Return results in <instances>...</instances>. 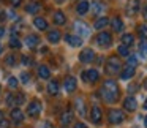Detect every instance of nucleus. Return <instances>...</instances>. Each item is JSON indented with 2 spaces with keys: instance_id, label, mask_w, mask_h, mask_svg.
Here are the masks:
<instances>
[{
  "instance_id": "obj_36",
  "label": "nucleus",
  "mask_w": 147,
  "mask_h": 128,
  "mask_svg": "<svg viewBox=\"0 0 147 128\" xmlns=\"http://www.w3.org/2000/svg\"><path fill=\"white\" fill-rule=\"evenodd\" d=\"M21 79H22V82H24V84H27V82L30 81V74L27 73V71H26V73L22 71V74H21Z\"/></svg>"
},
{
  "instance_id": "obj_4",
  "label": "nucleus",
  "mask_w": 147,
  "mask_h": 128,
  "mask_svg": "<svg viewBox=\"0 0 147 128\" xmlns=\"http://www.w3.org/2000/svg\"><path fill=\"white\" fill-rule=\"evenodd\" d=\"M40 112H41V103L33 100V101L27 106V114H29L30 117H36V115H40Z\"/></svg>"
},
{
  "instance_id": "obj_52",
  "label": "nucleus",
  "mask_w": 147,
  "mask_h": 128,
  "mask_svg": "<svg viewBox=\"0 0 147 128\" xmlns=\"http://www.w3.org/2000/svg\"><path fill=\"white\" fill-rule=\"evenodd\" d=\"M57 2H62V0H57Z\"/></svg>"
},
{
  "instance_id": "obj_16",
  "label": "nucleus",
  "mask_w": 147,
  "mask_h": 128,
  "mask_svg": "<svg viewBox=\"0 0 147 128\" xmlns=\"http://www.w3.org/2000/svg\"><path fill=\"white\" fill-rule=\"evenodd\" d=\"M33 26L36 27V30H48V22H46L45 18H35Z\"/></svg>"
},
{
  "instance_id": "obj_19",
  "label": "nucleus",
  "mask_w": 147,
  "mask_h": 128,
  "mask_svg": "<svg viewBox=\"0 0 147 128\" xmlns=\"http://www.w3.org/2000/svg\"><path fill=\"white\" fill-rule=\"evenodd\" d=\"M38 43H40V38L36 35H29L26 38V44L29 46L30 49H33V48H36L38 46Z\"/></svg>"
},
{
  "instance_id": "obj_15",
  "label": "nucleus",
  "mask_w": 147,
  "mask_h": 128,
  "mask_svg": "<svg viewBox=\"0 0 147 128\" xmlns=\"http://www.w3.org/2000/svg\"><path fill=\"white\" fill-rule=\"evenodd\" d=\"M134 68L133 67H127V68H123L122 70V73H120V79H123V81H127V79H131V77L134 76Z\"/></svg>"
},
{
  "instance_id": "obj_31",
  "label": "nucleus",
  "mask_w": 147,
  "mask_h": 128,
  "mask_svg": "<svg viewBox=\"0 0 147 128\" xmlns=\"http://www.w3.org/2000/svg\"><path fill=\"white\" fill-rule=\"evenodd\" d=\"M138 33H139V36L142 40L147 38V26H139L138 27Z\"/></svg>"
},
{
  "instance_id": "obj_29",
  "label": "nucleus",
  "mask_w": 147,
  "mask_h": 128,
  "mask_svg": "<svg viewBox=\"0 0 147 128\" xmlns=\"http://www.w3.org/2000/svg\"><path fill=\"white\" fill-rule=\"evenodd\" d=\"M21 46H22L21 40L18 38V36H11V38H10V48H13V49H19Z\"/></svg>"
},
{
  "instance_id": "obj_9",
  "label": "nucleus",
  "mask_w": 147,
  "mask_h": 128,
  "mask_svg": "<svg viewBox=\"0 0 147 128\" xmlns=\"http://www.w3.org/2000/svg\"><path fill=\"white\" fill-rule=\"evenodd\" d=\"M123 108L127 109V111H130V112L136 111V108H138L136 98H133V96H128V98H125V100H123Z\"/></svg>"
},
{
  "instance_id": "obj_12",
  "label": "nucleus",
  "mask_w": 147,
  "mask_h": 128,
  "mask_svg": "<svg viewBox=\"0 0 147 128\" xmlns=\"http://www.w3.org/2000/svg\"><path fill=\"white\" fill-rule=\"evenodd\" d=\"M11 120H13L14 123H21V122L24 120V112L21 111L19 108H13L11 109Z\"/></svg>"
},
{
  "instance_id": "obj_18",
  "label": "nucleus",
  "mask_w": 147,
  "mask_h": 128,
  "mask_svg": "<svg viewBox=\"0 0 147 128\" xmlns=\"http://www.w3.org/2000/svg\"><path fill=\"white\" fill-rule=\"evenodd\" d=\"M111 26H112V30H114V32H122V30H123V22H122L120 18H112Z\"/></svg>"
},
{
  "instance_id": "obj_39",
  "label": "nucleus",
  "mask_w": 147,
  "mask_h": 128,
  "mask_svg": "<svg viewBox=\"0 0 147 128\" xmlns=\"http://www.w3.org/2000/svg\"><path fill=\"white\" fill-rule=\"evenodd\" d=\"M139 51H141V54H142V55H147V43H141Z\"/></svg>"
},
{
  "instance_id": "obj_44",
  "label": "nucleus",
  "mask_w": 147,
  "mask_h": 128,
  "mask_svg": "<svg viewBox=\"0 0 147 128\" xmlns=\"http://www.w3.org/2000/svg\"><path fill=\"white\" fill-rule=\"evenodd\" d=\"M7 18H5V11H0V21H5Z\"/></svg>"
},
{
  "instance_id": "obj_46",
  "label": "nucleus",
  "mask_w": 147,
  "mask_h": 128,
  "mask_svg": "<svg viewBox=\"0 0 147 128\" xmlns=\"http://www.w3.org/2000/svg\"><path fill=\"white\" fill-rule=\"evenodd\" d=\"M144 18H146V19H147V7L144 8Z\"/></svg>"
},
{
  "instance_id": "obj_1",
  "label": "nucleus",
  "mask_w": 147,
  "mask_h": 128,
  "mask_svg": "<svg viewBox=\"0 0 147 128\" xmlns=\"http://www.w3.org/2000/svg\"><path fill=\"white\" fill-rule=\"evenodd\" d=\"M101 96L105 98V101L108 103H114L119 98V87L115 81H106L105 86L101 89Z\"/></svg>"
},
{
  "instance_id": "obj_51",
  "label": "nucleus",
  "mask_w": 147,
  "mask_h": 128,
  "mask_svg": "<svg viewBox=\"0 0 147 128\" xmlns=\"http://www.w3.org/2000/svg\"><path fill=\"white\" fill-rule=\"evenodd\" d=\"M0 52H2V46H0Z\"/></svg>"
},
{
  "instance_id": "obj_47",
  "label": "nucleus",
  "mask_w": 147,
  "mask_h": 128,
  "mask_svg": "<svg viewBox=\"0 0 147 128\" xmlns=\"http://www.w3.org/2000/svg\"><path fill=\"white\" fill-rule=\"evenodd\" d=\"M144 125H146V128H147V115L144 117Z\"/></svg>"
},
{
  "instance_id": "obj_11",
  "label": "nucleus",
  "mask_w": 147,
  "mask_h": 128,
  "mask_svg": "<svg viewBox=\"0 0 147 128\" xmlns=\"http://www.w3.org/2000/svg\"><path fill=\"white\" fill-rule=\"evenodd\" d=\"M63 87H65L67 92H74V90H76V77L68 76L67 79L63 81Z\"/></svg>"
},
{
  "instance_id": "obj_2",
  "label": "nucleus",
  "mask_w": 147,
  "mask_h": 128,
  "mask_svg": "<svg viewBox=\"0 0 147 128\" xmlns=\"http://www.w3.org/2000/svg\"><path fill=\"white\" fill-rule=\"evenodd\" d=\"M120 70H122V63L115 55H112L106 60V73L108 74H117Z\"/></svg>"
},
{
  "instance_id": "obj_22",
  "label": "nucleus",
  "mask_w": 147,
  "mask_h": 128,
  "mask_svg": "<svg viewBox=\"0 0 147 128\" xmlns=\"http://www.w3.org/2000/svg\"><path fill=\"white\" fill-rule=\"evenodd\" d=\"M54 22L57 24V26H63V24L67 22V18H65V14L62 13V11H55L54 13Z\"/></svg>"
},
{
  "instance_id": "obj_23",
  "label": "nucleus",
  "mask_w": 147,
  "mask_h": 128,
  "mask_svg": "<svg viewBox=\"0 0 147 128\" xmlns=\"http://www.w3.org/2000/svg\"><path fill=\"white\" fill-rule=\"evenodd\" d=\"M108 24H109V19H108V18H98V19L95 21V24H93V27H95L96 30H100V29H105Z\"/></svg>"
},
{
  "instance_id": "obj_24",
  "label": "nucleus",
  "mask_w": 147,
  "mask_h": 128,
  "mask_svg": "<svg viewBox=\"0 0 147 128\" xmlns=\"http://www.w3.org/2000/svg\"><path fill=\"white\" fill-rule=\"evenodd\" d=\"M48 40H49V43H59V40H60V32H59V30H49Z\"/></svg>"
},
{
  "instance_id": "obj_6",
  "label": "nucleus",
  "mask_w": 147,
  "mask_h": 128,
  "mask_svg": "<svg viewBox=\"0 0 147 128\" xmlns=\"http://www.w3.org/2000/svg\"><path fill=\"white\" fill-rule=\"evenodd\" d=\"M98 77H100L98 71L93 70V68H92V70H89V71H82V79L86 81V82H96Z\"/></svg>"
},
{
  "instance_id": "obj_37",
  "label": "nucleus",
  "mask_w": 147,
  "mask_h": 128,
  "mask_svg": "<svg viewBox=\"0 0 147 128\" xmlns=\"http://www.w3.org/2000/svg\"><path fill=\"white\" fill-rule=\"evenodd\" d=\"M21 60H22V63H24V65H32V63H33L32 59H30L29 55H22V59H21Z\"/></svg>"
},
{
  "instance_id": "obj_10",
  "label": "nucleus",
  "mask_w": 147,
  "mask_h": 128,
  "mask_svg": "<svg viewBox=\"0 0 147 128\" xmlns=\"http://www.w3.org/2000/svg\"><path fill=\"white\" fill-rule=\"evenodd\" d=\"M101 117H103V112H101V109H100V106H93L92 112H90L92 122L93 123H100V122H101Z\"/></svg>"
},
{
  "instance_id": "obj_25",
  "label": "nucleus",
  "mask_w": 147,
  "mask_h": 128,
  "mask_svg": "<svg viewBox=\"0 0 147 128\" xmlns=\"http://www.w3.org/2000/svg\"><path fill=\"white\" fill-rule=\"evenodd\" d=\"M38 74H40V77H43V79H49V76H51V70H49L46 65H41V67L38 68Z\"/></svg>"
},
{
  "instance_id": "obj_27",
  "label": "nucleus",
  "mask_w": 147,
  "mask_h": 128,
  "mask_svg": "<svg viewBox=\"0 0 147 128\" xmlns=\"http://www.w3.org/2000/svg\"><path fill=\"white\" fill-rule=\"evenodd\" d=\"M40 10H41V5H40V3H29V5L26 7V11H27V13H33V14L38 13Z\"/></svg>"
},
{
  "instance_id": "obj_42",
  "label": "nucleus",
  "mask_w": 147,
  "mask_h": 128,
  "mask_svg": "<svg viewBox=\"0 0 147 128\" xmlns=\"http://www.w3.org/2000/svg\"><path fill=\"white\" fill-rule=\"evenodd\" d=\"M93 5H95V13H98V11H101V3H100V2H95V3H93Z\"/></svg>"
},
{
  "instance_id": "obj_5",
  "label": "nucleus",
  "mask_w": 147,
  "mask_h": 128,
  "mask_svg": "<svg viewBox=\"0 0 147 128\" xmlns=\"http://www.w3.org/2000/svg\"><path fill=\"white\" fill-rule=\"evenodd\" d=\"M95 59V52H93V49L87 48V49H82L79 54V60L82 62V63H90V62Z\"/></svg>"
},
{
  "instance_id": "obj_8",
  "label": "nucleus",
  "mask_w": 147,
  "mask_h": 128,
  "mask_svg": "<svg viewBox=\"0 0 147 128\" xmlns=\"http://www.w3.org/2000/svg\"><path fill=\"white\" fill-rule=\"evenodd\" d=\"M139 0H130L128 2V7H127V13L130 14V16H134V14H138V11H139Z\"/></svg>"
},
{
  "instance_id": "obj_3",
  "label": "nucleus",
  "mask_w": 147,
  "mask_h": 128,
  "mask_svg": "<svg viewBox=\"0 0 147 128\" xmlns=\"http://www.w3.org/2000/svg\"><path fill=\"white\" fill-rule=\"evenodd\" d=\"M108 119H109V123L119 125V123H122V122H123L125 114L122 111H119V109H111V111H109V114H108Z\"/></svg>"
},
{
  "instance_id": "obj_48",
  "label": "nucleus",
  "mask_w": 147,
  "mask_h": 128,
  "mask_svg": "<svg viewBox=\"0 0 147 128\" xmlns=\"http://www.w3.org/2000/svg\"><path fill=\"white\" fill-rule=\"evenodd\" d=\"M2 119H3V112L0 111V120H2Z\"/></svg>"
},
{
  "instance_id": "obj_50",
  "label": "nucleus",
  "mask_w": 147,
  "mask_h": 128,
  "mask_svg": "<svg viewBox=\"0 0 147 128\" xmlns=\"http://www.w3.org/2000/svg\"><path fill=\"white\" fill-rule=\"evenodd\" d=\"M144 108L147 109V98H146V101H144Z\"/></svg>"
},
{
  "instance_id": "obj_21",
  "label": "nucleus",
  "mask_w": 147,
  "mask_h": 128,
  "mask_svg": "<svg viewBox=\"0 0 147 128\" xmlns=\"http://www.w3.org/2000/svg\"><path fill=\"white\" fill-rule=\"evenodd\" d=\"M48 92H49V95H52V96L57 95V93H59V82H57V81H49Z\"/></svg>"
},
{
  "instance_id": "obj_28",
  "label": "nucleus",
  "mask_w": 147,
  "mask_h": 128,
  "mask_svg": "<svg viewBox=\"0 0 147 128\" xmlns=\"http://www.w3.org/2000/svg\"><path fill=\"white\" fill-rule=\"evenodd\" d=\"M133 41H134V36L131 35V33H125L123 36H122V43H123V46H131L133 44Z\"/></svg>"
},
{
  "instance_id": "obj_30",
  "label": "nucleus",
  "mask_w": 147,
  "mask_h": 128,
  "mask_svg": "<svg viewBox=\"0 0 147 128\" xmlns=\"http://www.w3.org/2000/svg\"><path fill=\"white\" fill-rule=\"evenodd\" d=\"M117 52L122 55V57H128V55H130V51H128V48H127V46H123V44L117 48Z\"/></svg>"
},
{
  "instance_id": "obj_38",
  "label": "nucleus",
  "mask_w": 147,
  "mask_h": 128,
  "mask_svg": "<svg viewBox=\"0 0 147 128\" xmlns=\"http://www.w3.org/2000/svg\"><path fill=\"white\" fill-rule=\"evenodd\" d=\"M5 62H7V65H14L16 63V59H14V55H8V57L5 59Z\"/></svg>"
},
{
  "instance_id": "obj_43",
  "label": "nucleus",
  "mask_w": 147,
  "mask_h": 128,
  "mask_svg": "<svg viewBox=\"0 0 147 128\" xmlns=\"http://www.w3.org/2000/svg\"><path fill=\"white\" fill-rule=\"evenodd\" d=\"M73 128H87V125L86 123H82V122H78V123H74V127Z\"/></svg>"
},
{
  "instance_id": "obj_17",
  "label": "nucleus",
  "mask_w": 147,
  "mask_h": 128,
  "mask_svg": "<svg viewBox=\"0 0 147 128\" xmlns=\"http://www.w3.org/2000/svg\"><path fill=\"white\" fill-rule=\"evenodd\" d=\"M89 8H90L89 2H87V0H81L79 3H78V7H76V11L79 14H86L87 11H89Z\"/></svg>"
},
{
  "instance_id": "obj_13",
  "label": "nucleus",
  "mask_w": 147,
  "mask_h": 128,
  "mask_svg": "<svg viewBox=\"0 0 147 128\" xmlns=\"http://www.w3.org/2000/svg\"><path fill=\"white\" fill-rule=\"evenodd\" d=\"M71 120H73V112L65 111L63 114H62V117H60V125L62 127H68V125L71 123Z\"/></svg>"
},
{
  "instance_id": "obj_41",
  "label": "nucleus",
  "mask_w": 147,
  "mask_h": 128,
  "mask_svg": "<svg viewBox=\"0 0 147 128\" xmlns=\"http://www.w3.org/2000/svg\"><path fill=\"white\" fill-rule=\"evenodd\" d=\"M10 3L13 5L14 8H18V7H21V5H22V0H10Z\"/></svg>"
},
{
  "instance_id": "obj_34",
  "label": "nucleus",
  "mask_w": 147,
  "mask_h": 128,
  "mask_svg": "<svg viewBox=\"0 0 147 128\" xmlns=\"http://www.w3.org/2000/svg\"><path fill=\"white\" fill-rule=\"evenodd\" d=\"M14 96H16V106L24 103V93H14Z\"/></svg>"
},
{
  "instance_id": "obj_33",
  "label": "nucleus",
  "mask_w": 147,
  "mask_h": 128,
  "mask_svg": "<svg viewBox=\"0 0 147 128\" xmlns=\"http://www.w3.org/2000/svg\"><path fill=\"white\" fill-rule=\"evenodd\" d=\"M8 86H10L11 89H16V87H18V79H16L14 76L8 77Z\"/></svg>"
},
{
  "instance_id": "obj_32",
  "label": "nucleus",
  "mask_w": 147,
  "mask_h": 128,
  "mask_svg": "<svg viewBox=\"0 0 147 128\" xmlns=\"http://www.w3.org/2000/svg\"><path fill=\"white\" fill-rule=\"evenodd\" d=\"M7 104L10 106H16V96H14V93H10V95L7 96Z\"/></svg>"
},
{
  "instance_id": "obj_40",
  "label": "nucleus",
  "mask_w": 147,
  "mask_h": 128,
  "mask_svg": "<svg viewBox=\"0 0 147 128\" xmlns=\"http://www.w3.org/2000/svg\"><path fill=\"white\" fill-rule=\"evenodd\" d=\"M10 127V122L7 120V119H2L0 120V128H8Z\"/></svg>"
},
{
  "instance_id": "obj_26",
  "label": "nucleus",
  "mask_w": 147,
  "mask_h": 128,
  "mask_svg": "<svg viewBox=\"0 0 147 128\" xmlns=\"http://www.w3.org/2000/svg\"><path fill=\"white\" fill-rule=\"evenodd\" d=\"M74 106H76V109H78V112H79L81 117H84V115H86V108H84V101H82V100L78 98L76 101H74Z\"/></svg>"
},
{
  "instance_id": "obj_35",
  "label": "nucleus",
  "mask_w": 147,
  "mask_h": 128,
  "mask_svg": "<svg viewBox=\"0 0 147 128\" xmlns=\"http://www.w3.org/2000/svg\"><path fill=\"white\" fill-rule=\"evenodd\" d=\"M134 65H138V59L134 57V55H130V57H128V67L134 68Z\"/></svg>"
},
{
  "instance_id": "obj_49",
  "label": "nucleus",
  "mask_w": 147,
  "mask_h": 128,
  "mask_svg": "<svg viewBox=\"0 0 147 128\" xmlns=\"http://www.w3.org/2000/svg\"><path fill=\"white\" fill-rule=\"evenodd\" d=\"M144 87L147 89V77H146V81H144Z\"/></svg>"
},
{
  "instance_id": "obj_14",
  "label": "nucleus",
  "mask_w": 147,
  "mask_h": 128,
  "mask_svg": "<svg viewBox=\"0 0 147 128\" xmlns=\"http://www.w3.org/2000/svg\"><path fill=\"white\" fill-rule=\"evenodd\" d=\"M65 41L70 46H73V48H78V46L82 44V40H81L79 36H73V35H67L65 36Z\"/></svg>"
},
{
  "instance_id": "obj_45",
  "label": "nucleus",
  "mask_w": 147,
  "mask_h": 128,
  "mask_svg": "<svg viewBox=\"0 0 147 128\" xmlns=\"http://www.w3.org/2000/svg\"><path fill=\"white\" fill-rule=\"evenodd\" d=\"M3 33H5V29L2 26H0V38H2V36H3Z\"/></svg>"
},
{
  "instance_id": "obj_20",
  "label": "nucleus",
  "mask_w": 147,
  "mask_h": 128,
  "mask_svg": "<svg viewBox=\"0 0 147 128\" xmlns=\"http://www.w3.org/2000/svg\"><path fill=\"white\" fill-rule=\"evenodd\" d=\"M74 30H78V33H81V35H89V27L86 26L84 22H74Z\"/></svg>"
},
{
  "instance_id": "obj_7",
  "label": "nucleus",
  "mask_w": 147,
  "mask_h": 128,
  "mask_svg": "<svg viewBox=\"0 0 147 128\" xmlns=\"http://www.w3.org/2000/svg\"><path fill=\"white\" fill-rule=\"evenodd\" d=\"M96 43H98V44H101V46H109V44L112 43L111 33H108V32H100L98 36H96Z\"/></svg>"
}]
</instances>
